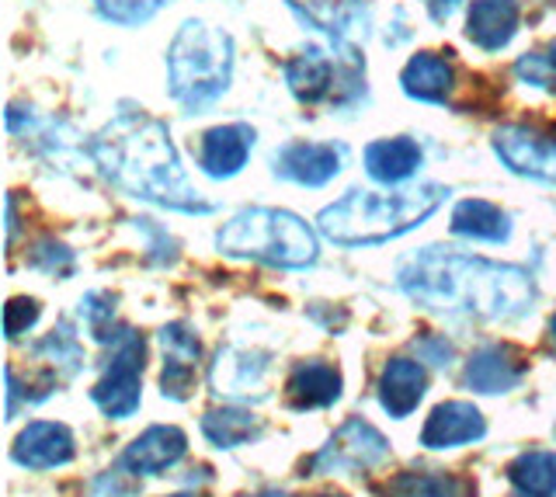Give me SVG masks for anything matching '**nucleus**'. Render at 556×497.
Listing matches in <instances>:
<instances>
[{
	"mask_svg": "<svg viewBox=\"0 0 556 497\" xmlns=\"http://www.w3.org/2000/svg\"><path fill=\"white\" fill-rule=\"evenodd\" d=\"M396 285L425 310L473 314L483 320H511L529 314L535 303V285L526 268L445 247H421L400 258Z\"/></svg>",
	"mask_w": 556,
	"mask_h": 497,
	"instance_id": "f257e3e1",
	"label": "nucleus"
},
{
	"mask_svg": "<svg viewBox=\"0 0 556 497\" xmlns=\"http://www.w3.org/2000/svg\"><path fill=\"white\" fill-rule=\"evenodd\" d=\"M91 157L98 161L101 175L132 199L188 216H208L216 209L188 181L167 126L147 112H118L91 140Z\"/></svg>",
	"mask_w": 556,
	"mask_h": 497,
	"instance_id": "f03ea898",
	"label": "nucleus"
},
{
	"mask_svg": "<svg viewBox=\"0 0 556 497\" xmlns=\"http://www.w3.org/2000/svg\"><path fill=\"white\" fill-rule=\"evenodd\" d=\"M448 199L445 184H421L410 192H348L317 216V230L341 247H372L417 230Z\"/></svg>",
	"mask_w": 556,
	"mask_h": 497,
	"instance_id": "7ed1b4c3",
	"label": "nucleus"
},
{
	"mask_svg": "<svg viewBox=\"0 0 556 497\" xmlns=\"http://www.w3.org/2000/svg\"><path fill=\"white\" fill-rule=\"evenodd\" d=\"M233 39L205 22H185L167 49L170 98L188 112H205L230 88Z\"/></svg>",
	"mask_w": 556,
	"mask_h": 497,
	"instance_id": "20e7f679",
	"label": "nucleus"
},
{
	"mask_svg": "<svg viewBox=\"0 0 556 497\" xmlns=\"http://www.w3.org/2000/svg\"><path fill=\"white\" fill-rule=\"evenodd\" d=\"M216 247L226 258H251L271 268H309L320 254L317 233L300 216L268 205L237 213L216 233Z\"/></svg>",
	"mask_w": 556,
	"mask_h": 497,
	"instance_id": "39448f33",
	"label": "nucleus"
},
{
	"mask_svg": "<svg viewBox=\"0 0 556 497\" xmlns=\"http://www.w3.org/2000/svg\"><path fill=\"white\" fill-rule=\"evenodd\" d=\"M109 366H104V375L94 383L91 400L115 421H126L139 410V400H143V358H147V345L132 328H115L109 337Z\"/></svg>",
	"mask_w": 556,
	"mask_h": 497,
	"instance_id": "423d86ee",
	"label": "nucleus"
},
{
	"mask_svg": "<svg viewBox=\"0 0 556 497\" xmlns=\"http://www.w3.org/2000/svg\"><path fill=\"white\" fill-rule=\"evenodd\" d=\"M390 459V442L382 438L369 421L352 418L344 421L334 438L309 459L313 473H348V470H369Z\"/></svg>",
	"mask_w": 556,
	"mask_h": 497,
	"instance_id": "0eeeda50",
	"label": "nucleus"
},
{
	"mask_svg": "<svg viewBox=\"0 0 556 497\" xmlns=\"http://www.w3.org/2000/svg\"><path fill=\"white\" fill-rule=\"evenodd\" d=\"M494 153L511 175L556 184V140L529 126H501L494 132Z\"/></svg>",
	"mask_w": 556,
	"mask_h": 497,
	"instance_id": "6e6552de",
	"label": "nucleus"
},
{
	"mask_svg": "<svg viewBox=\"0 0 556 497\" xmlns=\"http://www.w3.org/2000/svg\"><path fill=\"white\" fill-rule=\"evenodd\" d=\"M265 375H268V355L251 348H223L208 372V383L219 397L233 400H265Z\"/></svg>",
	"mask_w": 556,
	"mask_h": 497,
	"instance_id": "1a4fd4ad",
	"label": "nucleus"
},
{
	"mask_svg": "<svg viewBox=\"0 0 556 497\" xmlns=\"http://www.w3.org/2000/svg\"><path fill=\"white\" fill-rule=\"evenodd\" d=\"M341 150L334 143H286L275 153L271 170L278 178L303 188H324L341 175Z\"/></svg>",
	"mask_w": 556,
	"mask_h": 497,
	"instance_id": "9d476101",
	"label": "nucleus"
},
{
	"mask_svg": "<svg viewBox=\"0 0 556 497\" xmlns=\"http://www.w3.org/2000/svg\"><path fill=\"white\" fill-rule=\"evenodd\" d=\"M188 453V438L181 428L174 424H153L143 435L132 438V445H126L118 467L132 473V476H161L164 470L178 467Z\"/></svg>",
	"mask_w": 556,
	"mask_h": 497,
	"instance_id": "9b49d317",
	"label": "nucleus"
},
{
	"mask_svg": "<svg viewBox=\"0 0 556 497\" xmlns=\"http://www.w3.org/2000/svg\"><path fill=\"white\" fill-rule=\"evenodd\" d=\"M156 337H161V352H164L161 393L170 400H188L191 390H195V372L202 358L199 337L191 334L188 323H167Z\"/></svg>",
	"mask_w": 556,
	"mask_h": 497,
	"instance_id": "f8f14e48",
	"label": "nucleus"
},
{
	"mask_svg": "<svg viewBox=\"0 0 556 497\" xmlns=\"http://www.w3.org/2000/svg\"><path fill=\"white\" fill-rule=\"evenodd\" d=\"M529 372V358L515 345H483L469 355L466 362V386L477 393H508L515 390Z\"/></svg>",
	"mask_w": 556,
	"mask_h": 497,
	"instance_id": "ddd939ff",
	"label": "nucleus"
},
{
	"mask_svg": "<svg viewBox=\"0 0 556 497\" xmlns=\"http://www.w3.org/2000/svg\"><path fill=\"white\" fill-rule=\"evenodd\" d=\"M254 150V129L248 123H226L202 136L199 143V167L208 178H237Z\"/></svg>",
	"mask_w": 556,
	"mask_h": 497,
	"instance_id": "4468645a",
	"label": "nucleus"
},
{
	"mask_svg": "<svg viewBox=\"0 0 556 497\" xmlns=\"http://www.w3.org/2000/svg\"><path fill=\"white\" fill-rule=\"evenodd\" d=\"M11 456H14L17 467L56 470V467H66V462L77 456V449H74V435H70L66 424L35 421V424H28L25 432L14 438Z\"/></svg>",
	"mask_w": 556,
	"mask_h": 497,
	"instance_id": "2eb2a0df",
	"label": "nucleus"
},
{
	"mask_svg": "<svg viewBox=\"0 0 556 497\" xmlns=\"http://www.w3.org/2000/svg\"><path fill=\"white\" fill-rule=\"evenodd\" d=\"M486 435L483 415L466 400H448L431 410V418L421 428L425 449H459V445H473Z\"/></svg>",
	"mask_w": 556,
	"mask_h": 497,
	"instance_id": "dca6fc26",
	"label": "nucleus"
},
{
	"mask_svg": "<svg viewBox=\"0 0 556 497\" xmlns=\"http://www.w3.org/2000/svg\"><path fill=\"white\" fill-rule=\"evenodd\" d=\"M289 8L306 25L341 46L365 36V25H369V11H365L362 0H289Z\"/></svg>",
	"mask_w": 556,
	"mask_h": 497,
	"instance_id": "f3484780",
	"label": "nucleus"
},
{
	"mask_svg": "<svg viewBox=\"0 0 556 497\" xmlns=\"http://www.w3.org/2000/svg\"><path fill=\"white\" fill-rule=\"evenodd\" d=\"M425 386L428 372L421 362H414V358H390L379 375V404L390 418L404 421L425 400Z\"/></svg>",
	"mask_w": 556,
	"mask_h": 497,
	"instance_id": "a211bd4d",
	"label": "nucleus"
},
{
	"mask_svg": "<svg viewBox=\"0 0 556 497\" xmlns=\"http://www.w3.org/2000/svg\"><path fill=\"white\" fill-rule=\"evenodd\" d=\"M341 369L324 362V358H309V362L292 366L286 380V397L295 410H313V407H330L341 400Z\"/></svg>",
	"mask_w": 556,
	"mask_h": 497,
	"instance_id": "6ab92c4d",
	"label": "nucleus"
},
{
	"mask_svg": "<svg viewBox=\"0 0 556 497\" xmlns=\"http://www.w3.org/2000/svg\"><path fill=\"white\" fill-rule=\"evenodd\" d=\"M518 31V4L515 0H473L466 14V36L483 53H501Z\"/></svg>",
	"mask_w": 556,
	"mask_h": 497,
	"instance_id": "aec40b11",
	"label": "nucleus"
},
{
	"mask_svg": "<svg viewBox=\"0 0 556 497\" xmlns=\"http://www.w3.org/2000/svg\"><path fill=\"white\" fill-rule=\"evenodd\" d=\"M338 77H341L338 63L330 60L324 49H306V53L292 56L286 63V84L303 105H320V101L334 98Z\"/></svg>",
	"mask_w": 556,
	"mask_h": 497,
	"instance_id": "412c9836",
	"label": "nucleus"
},
{
	"mask_svg": "<svg viewBox=\"0 0 556 497\" xmlns=\"http://www.w3.org/2000/svg\"><path fill=\"white\" fill-rule=\"evenodd\" d=\"M425 153L410 136H393V140H376L365 146V175L376 184H404L417 175Z\"/></svg>",
	"mask_w": 556,
	"mask_h": 497,
	"instance_id": "4be33fe9",
	"label": "nucleus"
},
{
	"mask_svg": "<svg viewBox=\"0 0 556 497\" xmlns=\"http://www.w3.org/2000/svg\"><path fill=\"white\" fill-rule=\"evenodd\" d=\"M400 88L414 101H428V105H445V98L456 88V71L439 53H417L407 60L404 74H400Z\"/></svg>",
	"mask_w": 556,
	"mask_h": 497,
	"instance_id": "5701e85b",
	"label": "nucleus"
},
{
	"mask_svg": "<svg viewBox=\"0 0 556 497\" xmlns=\"http://www.w3.org/2000/svg\"><path fill=\"white\" fill-rule=\"evenodd\" d=\"M448 230L466 240H483V244H508L511 222H508V213H501L494 202L463 199L456 209H452Z\"/></svg>",
	"mask_w": 556,
	"mask_h": 497,
	"instance_id": "b1692460",
	"label": "nucleus"
},
{
	"mask_svg": "<svg viewBox=\"0 0 556 497\" xmlns=\"http://www.w3.org/2000/svg\"><path fill=\"white\" fill-rule=\"evenodd\" d=\"M477 484L456 473H400L387 484V497H473Z\"/></svg>",
	"mask_w": 556,
	"mask_h": 497,
	"instance_id": "393cba45",
	"label": "nucleus"
},
{
	"mask_svg": "<svg viewBox=\"0 0 556 497\" xmlns=\"http://www.w3.org/2000/svg\"><path fill=\"white\" fill-rule=\"evenodd\" d=\"M202 435L213 442L216 449H237V445H248L261 435V421L251 410H240V407L208 410L202 418Z\"/></svg>",
	"mask_w": 556,
	"mask_h": 497,
	"instance_id": "a878e982",
	"label": "nucleus"
},
{
	"mask_svg": "<svg viewBox=\"0 0 556 497\" xmlns=\"http://www.w3.org/2000/svg\"><path fill=\"white\" fill-rule=\"evenodd\" d=\"M508 480L532 497H553L556 494V453H521L511 467Z\"/></svg>",
	"mask_w": 556,
	"mask_h": 497,
	"instance_id": "bb28decb",
	"label": "nucleus"
},
{
	"mask_svg": "<svg viewBox=\"0 0 556 497\" xmlns=\"http://www.w3.org/2000/svg\"><path fill=\"white\" fill-rule=\"evenodd\" d=\"M515 77L526 84V88H539V91L556 94V39L543 49H532V53L518 56Z\"/></svg>",
	"mask_w": 556,
	"mask_h": 497,
	"instance_id": "cd10ccee",
	"label": "nucleus"
},
{
	"mask_svg": "<svg viewBox=\"0 0 556 497\" xmlns=\"http://www.w3.org/2000/svg\"><path fill=\"white\" fill-rule=\"evenodd\" d=\"M167 4L170 0H94V8L104 22H115V25H126V28L147 25L153 14Z\"/></svg>",
	"mask_w": 556,
	"mask_h": 497,
	"instance_id": "c85d7f7f",
	"label": "nucleus"
},
{
	"mask_svg": "<svg viewBox=\"0 0 556 497\" xmlns=\"http://www.w3.org/2000/svg\"><path fill=\"white\" fill-rule=\"evenodd\" d=\"M28 265L46 271V276L66 279L70 271H74V251L56 244V240H42V244H35V251L28 254Z\"/></svg>",
	"mask_w": 556,
	"mask_h": 497,
	"instance_id": "c756f323",
	"label": "nucleus"
},
{
	"mask_svg": "<svg viewBox=\"0 0 556 497\" xmlns=\"http://www.w3.org/2000/svg\"><path fill=\"white\" fill-rule=\"evenodd\" d=\"M80 317L87 323V331H91L98 341H104L112 334V317H115V296L109 293H87L80 300Z\"/></svg>",
	"mask_w": 556,
	"mask_h": 497,
	"instance_id": "7c9ffc66",
	"label": "nucleus"
},
{
	"mask_svg": "<svg viewBox=\"0 0 556 497\" xmlns=\"http://www.w3.org/2000/svg\"><path fill=\"white\" fill-rule=\"evenodd\" d=\"M39 317H42L39 300L14 296V300L4 306V334H8V341H17L25 331H31L35 323H39Z\"/></svg>",
	"mask_w": 556,
	"mask_h": 497,
	"instance_id": "2f4dec72",
	"label": "nucleus"
},
{
	"mask_svg": "<svg viewBox=\"0 0 556 497\" xmlns=\"http://www.w3.org/2000/svg\"><path fill=\"white\" fill-rule=\"evenodd\" d=\"M425 4H428V14H431L434 22H448L463 0H425Z\"/></svg>",
	"mask_w": 556,
	"mask_h": 497,
	"instance_id": "473e14b6",
	"label": "nucleus"
},
{
	"mask_svg": "<svg viewBox=\"0 0 556 497\" xmlns=\"http://www.w3.org/2000/svg\"><path fill=\"white\" fill-rule=\"evenodd\" d=\"M549 345H553V352H556V314H553V320H549Z\"/></svg>",
	"mask_w": 556,
	"mask_h": 497,
	"instance_id": "72a5a7b5",
	"label": "nucleus"
},
{
	"mask_svg": "<svg viewBox=\"0 0 556 497\" xmlns=\"http://www.w3.org/2000/svg\"><path fill=\"white\" fill-rule=\"evenodd\" d=\"M257 497H289V494H282V490H261Z\"/></svg>",
	"mask_w": 556,
	"mask_h": 497,
	"instance_id": "f704fd0d",
	"label": "nucleus"
},
{
	"mask_svg": "<svg viewBox=\"0 0 556 497\" xmlns=\"http://www.w3.org/2000/svg\"><path fill=\"white\" fill-rule=\"evenodd\" d=\"M317 497H344V494H317Z\"/></svg>",
	"mask_w": 556,
	"mask_h": 497,
	"instance_id": "c9c22d12",
	"label": "nucleus"
},
{
	"mask_svg": "<svg viewBox=\"0 0 556 497\" xmlns=\"http://www.w3.org/2000/svg\"><path fill=\"white\" fill-rule=\"evenodd\" d=\"M174 497H188V494H174Z\"/></svg>",
	"mask_w": 556,
	"mask_h": 497,
	"instance_id": "e433bc0d",
	"label": "nucleus"
},
{
	"mask_svg": "<svg viewBox=\"0 0 556 497\" xmlns=\"http://www.w3.org/2000/svg\"><path fill=\"white\" fill-rule=\"evenodd\" d=\"M521 497H532V494H521Z\"/></svg>",
	"mask_w": 556,
	"mask_h": 497,
	"instance_id": "4c0bfd02",
	"label": "nucleus"
}]
</instances>
